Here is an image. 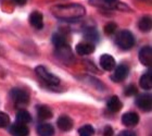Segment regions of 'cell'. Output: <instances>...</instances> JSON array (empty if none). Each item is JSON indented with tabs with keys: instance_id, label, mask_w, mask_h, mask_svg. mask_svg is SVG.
<instances>
[{
	"instance_id": "cell-1",
	"label": "cell",
	"mask_w": 152,
	"mask_h": 136,
	"mask_svg": "<svg viewBox=\"0 0 152 136\" xmlns=\"http://www.w3.org/2000/svg\"><path fill=\"white\" fill-rule=\"evenodd\" d=\"M51 12L58 19L64 21H76L85 15V8L78 3H69V4H60L53 7Z\"/></svg>"
},
{
	"instance_id": "cell-2",
	"label": "cell",
	"mask_w": 152,
	"mask_h": 136,
	"mask_svg": "<svg viewBox=\"0 0 152 136\" xmlns=\"http://www.w3.org/2000/svg\"><path fill=\"white\" fill-rule=\"evenodd\" d=\"M115 43L121 49L128 50L135 44V38H134V35L129 31H122V32L117 34L116 38H115Z\"/></svg>"
},
{
	"instance_id": "cell-3",
	"label": "cell",
	"mask_w": 152,
	"mask_h": 136,
	"mask_svg": "<svg viewBox=\"0 0 152 136\" xmlns=\"http://www.w3.org/2000/svg\"><path fill=\"white\" fill-rule=\"evenodd\" d=\"M35 72L38 75V77L42 79L45 83H47L48 85L57 86L60 84V79H59V77L56 76L54 74H52V73H50L45 67L38 65V67H36Z\"/></svg>"
},
{
	"instance_id": "cell-4",
	"label": "cell",
	"mask_w": 152,
	"mask_h": 136,
	"mask_svg": "<svg viewBox=\"0 0 152 136\" xmlns=\"http://www.w3.org/2000/svg\"><path fill=\"white\" fill-rule=\"evenodd\" d=\"M10 96H11L13 101L18 104H27L29 101V97L27 95V93L24 92L23 89H20V88L11 89Z\"/></svg>"
},
{
	"instance_id": "cell-5",
	"label": "cell",
	"mask_w": 152,
	"mask_h": 136,
	"mask_svg": "<svg viewBox=\"0 0 152 136\" xmlns=\"http://www.w3.org/2000/svg\"><path fill=\"white\" fill-rule=\"evenodd\" d=\"M136 104L140 110L146 111V112L151 111V108H152L151 95H140V96H138V98H137V100H136Z\"/></svg>"
},
{
	"instance_id": "cell-6",
	"label": "cell",
	"mask_w": 152,
	"mask_h": 136,
	"mask_svg": "<svg viewBox=\"0 0 152 136\" xmlns=\"http://www.w3.org/2000/svg\"><path fill=\"white\" fill-rule=\"evenodd\" d=\"M139 60L141 64L150 67L152 64V49L150 46H145L139 51Z\"/></svg>"
},
{
	"instance_id": "cell-7",
	"label": "cell",
	"mask_w": 152,
	"mask_h": 136,
	"mask_svg": "<svg viewBox=\"0 0 152 136\" xmlns=\"http://www.w3.org/2000/svg\"><path fill=\"white\" fill-rule=\"evenodd\" d=\"M122 122L125 126L128 127H133L136 126L138 122H139V115L136 113V112H127V113H124L123 117H122Z\"/></svg>"
},
{
	"instance_id": "cell-8",
	"label": "cell",
	"mask_w": 152,
	"mask_h": 136,
	"mask_svg": "<svg viewBox=\"0 0 152 136\" xmlns=\"http://www.w3.org/2000/svg\"><path fill=\"white\" fill-rule=\"evenodd\" d=\"M10 134L12 136H28L29 130L26 126V124L22 123H15L10 127L9 130Z\"/></svg>"
},
{
	"instance_id": "cell-9",
	"label": "cell",
	"mask_w": 152,
	"mask_h": 136,
	"mask_svg": "<svg viewBox=\"0 0 152 136\" xmlns=\"http://www.w3.org/2000/svg\"><path fill=\"white\" fill-rule=\"evenodd\" d=\"M127 74H128V67H126L125 64H120L114 71L112 79L114 82H123L124 79H126Z\"/></svg>"
},
{
	"instance_id": "cell-10",
	"label": "cell",
	"mask_w": 152,
	"mask_h": 136,
	"mask_svg": "<svg viewBox=\"0 0 152 136\" xmlns=\"http://www.w3.org/2000/svg\"><path fill=\"white\" fill-rule=\"evenodd\" d=\"M100 64L105 71H112L115 68V59L110 54H102L100 57Z\"/></svg>"
},
{
	"instance_id": "cell-11",
	"label": "cell",
	"mask_w": 152,
	"mask_h": 136,
	"mask_svg": "<svg viewBox=\"0 0 152 136\" xmlns=\"http://www.w3.org/2000/svg\"><path fill=\"white\" fill-rule=\"evenodd\" d=\"M29 23L35 29H42V26H44V18H42V14L40 12H38V11L33 12L29 15Z\"/></svg>"
},
{
	"instance_id": "cell-12",
	"label": "cell",
	"mask_w": 152,
	"mask_h": 136,
	"mask_svg": "<svg viewBox=\"0 0 152 136\" xmlns=\"http://www.w3.org/2000/svg\"><path fill=\"white\" fill-rule=\"evenodd\" d=\"M95 51V46L90 43H79L76 46V52L79 56H87Z\"/></svg>"
},
{
	"instance_id": "cell-13",
	"label": "cell",
	"mask_w": 152,
	"mask_h": 136,
	"mask_svg": "<svg viewBox=\"0 0 152 136\" xmlns=\"http://www.w3.org/2000/svg\"><path fill=\"white\" fill-rule=\"evenodd\" d=\"M57 124L59 129L61 131H63V132H67V131H70L73 127V121L67 115H62V117L59 118Z\"/></svg>"
},
{
	"instance_id": "cell-14",
	"label": "cell",
	"mask_w": 152,
	"mask_h": 136,
	"mask_svg": "<svg viewBox=\"0 0 152 136\" xmlns=\"http://www.w3.org/2000/svg\"><path fill=\"white\" fill-rule=\"evenodd\" d=\"M38 136H53L54 129L49 123H40L37 126Z\"/></svg>"
},
{
	"instance_id": "cell-15",
	"label": "cell",
	"mask_w": 152,
	"mask_h": 136,
	"mask_svg": "<svg viewBox=\"0 0 152 136\" xmlns=\"http://www.w3.org/2000/svg\"><path fill=\"white\" fill-rule=\"evenodd\" d=\"M36 110H37V115L40 120H49L52 118V111L50 110V108H48L47 106H42V104H39L36 107Z\"/></svg>"
},
{
	"instance_id": "cell-16",
	"label": "cell",
	"mask_w": 152,
	"mask_h": 136,
	"mask_svg": "<svg viewBox=\"0 0 152 136\" xmlns=\"http://www.w3.org/2000/svg\"><path fill=\"white\" fill-rule=\"evenodd\" d=\"M107 107L112 112H118L122 109L123 104H122V101H121L117 96H112L107 102Z\"/></svg>"
},
{
	"instance_id": "cell-17",
	"label": "cell",
	"mask_w": 152,
	"mask_h": 136,
	"mask_svg": "<svg viewBox=\"0 0 152 136\" xmlns=\"http://www.w3.org/2000/svg\"><path fill=\"white\" fill-rule=\"evenodd\" d=\"M56 50H57L58 57L60 58V59H62L63 61H66L67 62V61H70L73 59L71 49L67 45H65V46H63V47H61V48H56Z\"/></svg>"
},
{
	"instance_id": "cell-18",
	"label": "cell",
	"mask_w": 152,
	"mask_h": 136,
	"mask_svg": "<svg viewBox=\"0 0 152 136\" xmlns=\"http://www.w3.org/2000/svg\"><path fill=\"white\" fill-rule=\"evenodd\" d=\"M139 84H140V86H141L143 89H147V90L151 89V87H152L151 70H149V71H148V73H146V74H143V75L141 76Z\"/></svg>"
},
{
	"instance_id": "cell-19",
	"label": "cell",
	"mask_w": 152,
	"mask_h": 136,
	"mask_svg": "<svg viewBox=\"0 0 152 136\" xmlns=\"http://www.w3.org/2000/svg\"><path fill=\"white\" fill-rule=\"evenodd\" d=\"M16 120H18V123H22V124H27L32 121V117L29 114L28 111L24 110H20L16 114Z\"/></svg>"
},
{
	"instance_id": "cell-20",
	"label": "cell",
	"mask_w": 152,
	"mask_h": 136,
	"mask_svg": "<svg viewBox=\"0 0 152 136\" xmlns=\"http://www.w3.org/2000/svg\"><path fill=\"white\" fill-rule=\"evenodd\" d=\"M152 22H151V18L150 16H143L142 19L140 20L139 23H138V27L141 32H149L151 29Z\"/></svg>"
},
{
	"instance_id": "cell-21",
	"label": "cell",
	"mask_w": 152,
	"mask_h": 136,
	"mask_svg": "<svg viewBox=\"0 0 152 136\" xmlns=\"http://www.w3.org/2000/svg\"><path fill=\"white\" fill-rule=\"evenodd\" d=\"M52 44L54 45L56 48H61L63 47V46H65V45H67L65 38L60 34H54L52 36Z\"/></svg>"
},
{
	"instance_id": "cell-22",
	"label": "cell",
	"mask_w": 152,
	"mask_h": 136,
	"mask_svg": "<svg viewBox=\"0 0 152 136\" xmlns=\"http://www.w3.org/2000/svg\"><path fill=\"white\" fill-rule=\"evenodd\" d=\"M78 134L79 136H92L95 134V129L91 126V125H84L78 130Z\"/></svg>"
},
{
	"instance_id": "cell-23",
	"label": "cell",
	"mask_w": 152,
	"mask_h": 136,
	"mask_svg": "<svg viewBox=\"0 0 152 136\" xmlns=\"http://www.w3.org/2000/svg\"><path fill=\"white\" fill-rule=\"evenodd\" d=\"M85 37L90 43H96V41L98 40V33L96 32V29H89L85 32Z\"/></svg>"
},
{
	"instance_id": "cell-24",
	"label": "cell",
	"mask_w": 152,
	"mask_h": 136,
	"mask_svg": "<svg viewBox=\"0 0 152 136\" xmlns=\"http://www.w3.org/2000/svg\"><path fill=\"white\" fill-rule=\"evenodd\" d=\"M10 124V118L9 115L2 111H0V129L7 127Z\"/></svg>"
},
{
	"instance_id": "cell-25",
	"label": "cell",
	"mask_w": 152,
	"mask_h": 136,
	"mask_svg": "<svg viewBox=\"0 0 152 136\" xmlns=\"http://www.w3.org/2000/svg\"><path fill=\"white\" fill-rule=\"evenodd\" d=\"M116 24L114 22H110V23H108L107 25L104 26V33L105 34H108V35H111V34H113L115 31H116Z\"/></svg>"
},
{
	"instance_id": "cell-26",
	"label": "cell",
	"mask_w": 152,
	"mask_h": 136,
	"mask_svg": "<svg viewBox=\"0 0 152 136\" xmlns=\"http://www.w3.org/2000/svg\"><path fill=\"white\" fill-rule=\"evenodd\" d=\"M124 93H125V95L126 96H134L137 94V87L135 85H129L127 86L126 88H125V90H124Z\"/></svg>"
},
{
	"instance_id": "cell-27",
	"label": "cell",
	"mask_w": 152,
	"mask_h": 136,
	"mask_svg": "<svg viewBox=\"0 0 152 136\" xmlns=\"http://www.w3.org/2000/svg\"><path fill=\"white\" fill-rule=\"evenodd\" d=\"M103 136H113V129L111 126H105L103 131Z\"/></svg>"
},
{
	"instance_id": "cell-28",
	"label": "cell",
	"mask_w": 152,
	"mask_h": 136,
	"mask_svg": "<svg viewBox=\"0 0 152 136\" xmlns=\"http://www.w3.org/2000/svg\"><path fill=\"white\" fill-rule=\"evenodd\" d=\"M117 136H136V134L134 133L133 131H123Z\"/></svg>"
},
{
	"instance_id": "cell-29",
	"label": "cell",
	"mask_w": 152,
	"mask_h": 136,
	"mask_svg": "<svg viewBox=\"0 0 152 136\" xmlns=\"http://www.w3.org/2000/svg\"><path fill=\"white\" fill-rule=\"evenodd\" d=\"M16 4H19V6H23V4H25L26 3V0H13Z\"/></svg>"
},
{
	"instance_id": "cell-30",
	"label": "cell",
	"mask_w": 152,
	"mask_h": 136,
	"mask_svg": "<svg viewBox=\"0 0 152 136\" xmlns=\"http://www.w3.org/2000/svg\"><path fill=\"white\" fill-rule=\"evenodd\" d=\"M3 54H4V49L0 46V56H3Z\"/></svg>"
}]
</instances>
